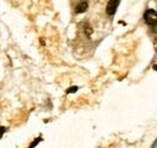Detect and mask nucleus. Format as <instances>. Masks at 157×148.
<instances>
[{"label":"nucleus","mask_w":157,"mask_h":148,"mask_svg":"<svg viewBox=\"0 0 157 148\" xmlns=\"http://www.w3.org/2000/svg\"><path fill=\"white\" fill-rule=\"evenodd\" d=\"M151 31L155 33V34L157 33V23L156 24H154V25H151Z\"/></svg>","instance_id":"0eeeda50"},{"label":"nucleus","mask_w":157,"mask_h":148,"mask_svg":"<svg viewBox=\"0 0 157 148\" xmlns=\"http://www.w3.org/2000/svg\"><path fill=\"white\" fill-rule=\"evenodd\" d=\"M118 5H120V0H109V2H108V5H106V13H108L109 16L115 15Z\"/></svg>","instance_id":"f03ea898"},{"label":"nucleus","mask_w":157,"mask_h":148,"mask_svg":"<svg viewBox=\"0 0 157 148\" xmlns=\"http://www.w3.org/2000/svg\"><path fill=\"white\" fill-rule=\"evenodd\" d=\"M154 69H155V70L157 71V65H155V66H154Z\"/></svg>","instance_id":"9d476101"},{"label":"nucleus","mask_w":157,"mask_h":148,"mask_svg":"<svg viewBox=\"0 0 157 148\" xmlns=\"http://www.w3.org/2000/svg\"><path fill=\"white\" fill-rule=\"evenodd\" d=\"M156 146H157V140L154 142V145H152V148H156Z\"/></svg>","instance_id":"1a4fd4ad"},{"label":"nucleus","mask_w":157,"mask_h":148,"mask_svg":"<svg viewBox=\"0 0 157 148\" xmlns=\"http://www.w3.org/2000/svg\"><path fill=\"white\" fill-rule=\"evenodd\" d=\"M87 9H88V2H87V1H81L78 6L75 7V12H76V13H82V12H85Z\"/></svg>","instance_id":"7ed1b4c3"},{"label":"nucleus","mask_w":157,"mask_h":148,"mask_svg":"<svg viewBox=\"0 0 157 148\" xmlns=\"http://www.w3.org/2000/svg\"><path fill=\"white\" fill-rule=\"evenodd\" d=\"M156 52H157V50H156Z\"/></svg>","instance_id":"9b49d317"},{"label":"nucleus","mask_w":157,"mask_h":148,"mask_svg":"<svg viewBox=\"0 0 157 148\" xmlns=\"http://www.w3.org/2000/svg\"><path fill=\"white\" fill-rule=\"evenodd\" d=\"M40 141H41V139H38V140H35V141H34V142H33V143H32V145L29 146V148L35 147V146H36V143H38V142H40Z\"/></svg>","instance_id":"423d86ee"},{"label":"nucleus","mask_w":157,"mask_h":148,"mask_svg":"<svg viewBox=\"0 0 157 148\" xmlns=\"http://www.w3.org/2000/svg\"><path fill=\"white\" fill-rule=\"evenodd\" d=\"M85 31H87V35L90 36V35L92 34V31H93V30H92V28H91L90 25H87V27H86V29H85Z\"/></svg>","instance_id":"39448f33"},{"label":"nucleus","mask_w":157,"mask_h":148,"mask_svg":"<svg viewBox=\"0 0 157 148\" xmlns=\"http://www.w3.org/2000/svg\"><path fill=\"white\" fill-rule=\"evenodd\" d=\"M144 20L147 25H154L157 23V12L155 10L150 9V10H146V12L144 13Z\"/></svg>","instance_id":"f257e3e1"},{"label":"nucleus","mask_w":157,"mask_h":148,"mask_svg":"<svg viewBox=\"0 0 157 148\" xmlns=\"http://www.w3.org/2000/svg\"><path fill=\"white\" fill-rule=\"evenodd\" d=\"M6 131V128L5 127H0V139H1V136H2V134Z\"/></svg>","instance_id":"6e6552de"},{"label":"nucleus","mask_w":157,"mask_h":148,"mask_svg":"<svg viewBox=\"0 0 157 148\" xmlns=\"http://www.w3.org/2000/svg\"><path fill=\"white\" fill-rule=\"evenodd\" d=\"M78 87H75V86H74V87H71V88H69V89H68V91H67V94H70V93H75V92H78Z\"/></svg>","instance_id":"20e7f679"}]
</instances>
